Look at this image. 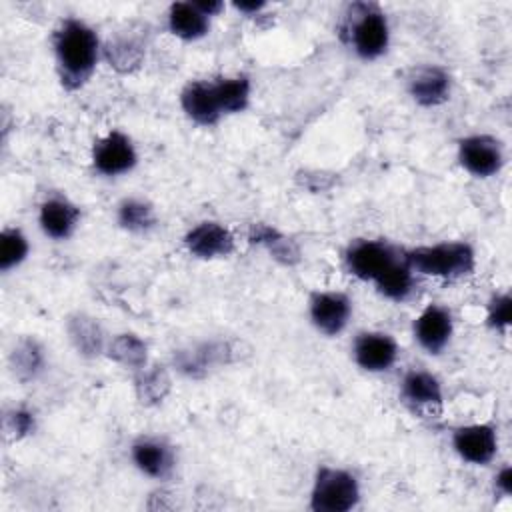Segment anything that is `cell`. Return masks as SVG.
Returning a JSON list of instances; mask_svg holds the SVG:
<instances>
[{"mask_svg":"<svg viewBox=\"0 0 512 512\" xmlns=\"http://www.w3.org/2000/svg\"><path fill=\"white\" fill-rule=\"evenodd\" d=\"M52 50L58 80L68 92L84 88L102 58L98 32L80 18H64L56 26L52 32Z\"/></svg>","mask_w":512,"mask_h":512,"instance_id":"6da1fadb","label":"cell"},{"mask_svg":"<svg viewBox=\"0 0 512 512\" xmlns=\"http://www.w3.org/2000/svg\"><path fill=\"white\" fill-rule=\"evenodd\" d=\"M338 36L356 58L374 62L390 46V24L386 12L374 2H352L344 8Z\"/></svg>","mask_w":512,"mask_h":512,"instance_id":"7a4b0ae2","label":"cell"},{"mask_svg":"<svg viewBox=\"0 0 512 512\" xmlns=\"http://www.w3.org/2000/svg\"><path fill=\"white\" fill-rule=\"evenodd\" d=\"M406 262L416 276H430L438 280H462L476 268V250L466 240H444L404 248Z\"/></svg>","mask_w":512,"mask_h":512,"instance_id":"3957f363","label":"cell"},{"mask_svg":"<svg viewBox=\"0 0 512 512\" xmlns=\"http://www.w3.org/2000/svg\"><path fill=\"white\" fill-rule=\"evenodd\" d=\"M246 356H250V348L246 342L212 338L176 350L172 356V366L184 378L202 380L212 370L240 362Z\"/></svg>","mask_w":512,"mask_h":512,"instance_id":"277c9868","label":"cell"},{"mask_svg":"<svg viewBox=\"0 0 512 512\" xmlns=\"http://www.w3.org/2000/svg\"><path fill=\"white\" fill-rule=\"evenodd\" d=\"M360 498V480L352 470L322 464L312 478L308 508L312 512H350L358 508Z\"/></svg>","mask_w":512,"mask_h":512,"instance_id":"5b68a950","label":"cell"},{"mask_svg":"<svg viewBox=\"0 0 512 512\" xmlns=\"http://www.w3.org/2000/svg\"><path fill=\"white\" fill-rule=\"evenodd\" d=\"M404 248L382 238H356L344 250V268L350 276L362 282H376L400 258Z\"/></svg>","mask_w":512,"mask_h":512,"instance_id":"8992f818","label":"cell"},{"mask_svg":"<svg viewBox=\"0 0 512 512\" xmlns=\"http://www.w3.org/2000/svg\"><path fill=\"white\" fill-rule=\"evenodd\" d=\"M456 158L464 172L486 180L502 172L506 164V148L492 134H468L458 140Z\"/></svg>","mask_w":512,"mask_h":512,"instance_id":"52a82bcc","label":"cell"},{"mask_svg":"<svg viewBox=\"0 0 512 512\" xmlns=\"http://www.w3.org/2000/svg\"><path fill=\"white\" fill-rule=\"evenodd\" d=\"M90 160L100 176L116 178L136 168L138 150L126 132L112 128L92 144Z\"/></svg>","mask_w":512,"mask_h":512,"instance_id":"ba28073f","label":"cell"},{"mask_svg":"<svg viewBox=\"0 0 512 512\" xmlns=\"http://www.w3.org/2000/svg\"><path fill=\"white\" fill-rule=\"evenodd\" d=\"M130 460L142 476L156 482H168L174 476L178 464L174 446L166 438L152 434L138 436L130 444Z\"/></svg>","mask_w":512,"mask_h":512,"instance_id":"9c48e42d","label":"cell"},{"mask_svg":"<svg viewBox=\"0 0 512 512\" xmlns=\"http://www.w3.org/2000/svg\"><path fill=\"white\" fill-rule=\"evenodd\" d=\"M352 312V298L340 290H316L308 298L310 324L328 338L340 336L346 330Z\"/></svg>","mask_w":512,"mask_h":512,"instance_id":"30bf717a","label":"cell"},{"mask_svg":"<svg viewBox=\"0 0 512 512\" xmlns=\"http://www.w3.org/2000/svg\"><path fill=\"white\" fill-rule=\"evenodd\" d=\"M450 444L462 462L488 466L498 454V430L488 422L464 424L452 430Z\"/></svg>","mask_w":512,"mask_h":512,"instance_id":"8fae6325","label":"cell"},{"mask_svg":"<svg viewBox=\"0 0 512 512\" xmlns=\"http://www.w3.org/2000/svg\"><path fill=\"white\" fill-rule=\"evenodd\" d=\"M406 92L420 108H436L450 100L452 76L440 64L412 66L404 78Z\"/></svg>","mask_w":512,"mask_h":512,"instance_id":"7c38bea8","label":"cell"},{"mask_svg":"<svg viewBox=\"0 0 512 512\" xmlns=\"http://www.w3.org/2000/svg\"><path fill=\"white\" fill-rule=\"evenodd\" d=\"M182 244L198 260H218L228 258L236 250V236L222 222L202 220L186 230Z\"/></svg>","mask_w":512,"mask_h":512,"instance_id":"4fadbf2b","label":"cell"},{"mask_svg":"<svg viewBox=\"0 0 512 512\" xmlns=\"http://www.w3.org/2000/svg\"><path fill=\"white\" fill-rule=\"evenodd\" d=\"M400 348L394 336L380 330L358 332L352 342V358L356 366L368 374L388 372L398 360Z\"/></svg>","mask_w":512,"mask_h":512,"instance_id":"5bb4252c","label":"cell"},{"mask_svg":"<svg viewBox=\"0 0 512 512\" xmlns=\"http://www.w3.org/2000/svg\"><path fill=\"white\" fill-rule=\"evenodd\" d=\"M454 334V318L452 312L438 304L430 302L420 310V314L412 322V336L416 344L428 354H440L452 340Z\"/></svg>","mask_w":512,"mask_h":512,"instance_id":"9a60e30c","label":"cell"},{"mask_svg":"<svg viewBox=\"0 0 512 512\" xmlns=\"http://www.w3.org/2000/svg\"><path fill=\"white\" fill-rule=\"evenodd\" d=\"M80 220V206L62 194H50L38 206V226L50 240L62 242L72 238L80 226Z\"/></svg>","mask_w":512,"mask_h":512,"instance_id":"2e32d148","label":"cell"},{"mask_svg":"<svg viewBox=\"0 0 512 512\" xmlns=\"http://www.w3.org/2000/svg\"><path fill=\"white\" fill-rule=\"evenodd\" d=\"M400 400L414 412H434L444 404V388L436 374L410 368L400 380Z\"/></svg>","mask_w":512,"mask_h":512,"instance_id":"e0dca14e","label":"cell"},{"mask_svg":"<svg viewBox=\"0 0 512 512\" xmlns=\"http://www.w3.org/2000/svg\"><path fill=\"white\" fill-rule=\"evenodd\" d=\"M178 100L186 118L198 126H204V128L216 126L224 118L216 102L212 80L208 78L186 82L184 88L180 90Z\"/></svg>","mask_w":512,"mask_h":512,"instance_id":"ac0fdd59","label":"cell"},{"mask_svg":"<svg viewBox=\"0 0 512 512\" xmlns=\"http://www.w3.org/2000/svg\"><path fill=\"white\" fill-rule=\"evenodd\" d=\"M66 334L74 350L84 358H98L106 354L108 336L102 324L84 312H74L66 318Z\"/></svg>","mask_w":512,"mask_h":512,"instance_id":"d6986e66","label":"cell"},{"mask_svg":"<svg viewBox=\"0 0 512 512\" xmlns=\"http://www.w3.org/2000/svg\"><path fill=\"white\" fill-rule=\"evenodd\" d=\"M102 58L118 74H132L146 60V42L134 32H118L102 44Z\"/></svg>","mask_w":512,"mask_h":512,"instance_id":"ffe728a7","label":"cell"},{"mask_svg":"<svg viewBox=\"0 0 512 512\" xmlns=\"http://www.w3.org/2000/svg\"><path fill=\"white\" fill-rule=\"evenodd\" d=\"M166 26L168 32L178 40L196 42L210 32V18L200 12L194 0L172 2L166 12Z\"/></svg>","mask_w":512,"mask_h":512,"instance_id":"44dd1931","label":"cell"},{"mask_svg":"<svg viewBox=\"0 0 512 512\" xmlns=\"http://www.w3.org/2000/svg\"><path fill=\"white\" fill-rule=\"evenodd\" d=\"M8 366L18 382H34L46 370V350L36 338L22 336L8 352Z\"/></svg>","mask_w":512,"mask_h":512,"instance_id":"7402d4cb","label":"cell"},{"mask_svg":"<svg viewBox=\"0 0 512 512\" xmlns=\"http://www.w3.org/2000/svg\"><path fill=\"white\" fill-rule=\"evenodd\" d=\"M248 242L254 246H262L270 254V258L282 266H294L302 258L300 246L272 224H264V222L250 224Z\"/></svg>","mask_w":512,"mask_h":512,"instance_id":"603a6c76","label":"cell"},{"mask_svg":"<svg viewBox=\"0 0 512 512\" xmlns=\"http://www.w3.org/2000/svg\"><path fill=\"white\" fill-rule=\"evenodd\" d=\"M214 94L222 116L242 114L252 100V80L246 74L220 76L212 80Z\"/></svg>","mask_w":512,"mask_h":512,"instance_id":"cb8c5ba5","label":"cell"},{"mask_svg":"<svg viewBox=\"0 0 512 512\" xmlns=\"http://www.w3.org/2000/svg\"><path fill=\"white\" fill-rule=\"evenodd\" d=\"M172 390V376L164 364H148L134 372V396L142 406H158Z\"/></svg>","mask_w":512,"mask_h":512,"instance_id":"d4e9b609","label":"cell"},{"mask_svg":"<svg viewBox=\"0 0 512 512\" xmlns=\"http://www.w3.org/2000/svg\"><path fill=\"white\" fill-rule=\"evenodd\" d=\"M116 224L128 234L144 236L158 226V214L152 202L132 196L116 206Z\"/></svg>","mask_w":512,"mask_h":512,"instance_id":"484cf974","label":"cell"},{"mask_svg":"<svg viewBox=\"0 0 512 512\" xmlns=\"http://www.w3.org/2000/svg\"><path fill=\"white\" fill-rule=\"evenodd\" d=\"M104 356L116 362L118 366H122L124 370H130L132 374L150 364L148 344L138 334H132V332L114 334L108 340Z\"/></svg>","mask_w":512,"mask_h":512,"instance_id":"4316f807","label":"cell"},{"mask_svg":"<svg viewBox=\"0 0 512 512\" xmlns=\"http://www.w3.org/2000/svg\"><path fill=\"white\" fill-rule=\"evenodd\" d=\"M374 288L386 300H392V302L408 300L416 288V274L406 262V256H402L386 274H382L374 282Z\"/></svg>","mask_w":512,"mask_h":512,"instance_id":"83f0119b","label":"cell"},{"mask_svg":"<svg viewBox=\"0 0 512 512\" xmlns=\"http://www.w3.org/2000/svg\"><path fill=\"white\" fill-rule=\"evenodd\" d=\"M30 254V240L18 226H6L0 232V272L8 274L22 266Z\"/></svg>","mask_w":512,"mask_h":512,"instance_id":"f1b7e54d","label":"cell"},{"mask_svg":"<svg viewBox=\"0 0 512 512\" xmlns=\"http://www.w3.org/2000/svg\"><path fill=\"white\" fill-rule=\"evenodd\" d=\"M2 426H4L6 438L18 442V440L28 438L30 434H34V430H36V414L28 406H12V408H8L4 412Z\"/></svg>","mask_w":512,"mask_h":512,"instance_id":"f546056e","label":"cell"},{"mask_svg":"<svg viewBox=\"0 0 512 512\" xmlns=\"http://www.w3.org/2000/svg\"><path fill=\"white\" fill-rule=\"evenodd\" d=\"M512 324V294L498 292L492 294L486 304V326L494 332H508Z\"/></svg>","mask_w":512,"mask_h":512,"instance_id":"4dcf8cb0","label":"cell"},{"mask_svg":"<svg viewBox=\"0 0 512 512\" xmlns=\"http://www.w3.org/2000/svg\"><path fill=\"white\" fill-rule=\"evenodd\" d=\"M494 490L502 496H510L512 494V466L510 464H504L496 476H494Z\"/></svg>","mask_w":512,"mask_h":512,"instance_id":"1f68e13d","label":"cell"},{"mask_svg":"<svg viewBox=\"0 0 512 512\" xmlns=\"http://www.w3.org/2000/svg\"><path fill=\"white\" fill-rule=\"evenodd\" d=\"M232 6L238 12L246 14V16H254V14H258L266 8V2H262V0H240V2H232Z\"/></svg>","mask_w":512,"mask_h":512,"instance_id":"d6a6232c","label":"cell"},{"mask_svg":"<svg viewBox=\"0 0 512 512\" xmlns=\"http://www.w3.org/2000/svg\"><path fill=\"white\" fill-rule=\"evenodd\" d=\"M194 4L200 8V12H204L208 18L220 14L224 10V2L222 0H194Z\"/></svg>","mask_w":512,"mask_h":512,"instance_id":"836d02e7","label":"cell"}]
</instances>
